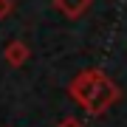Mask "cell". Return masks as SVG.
I'll return each mask as SVG.
<instances>
[{"label":"cell","instance_id":"obj_1","mask_svg":"<svg viewBox=\"0 0 127 127\" xmlns=\"http://www.w3.org/2000/svg\"><path fill=\"white\" fill-rule=\"evenodd\" d=\"M71 99L79 104L82 110H88L91 116H102L104 110H110L119 102V85L107 76L102 68H85L71 79L68 85Z\"/></svg>","mask_w":127,"mask_h":127},{"label":"cell","instance_id":"obj_2","mask_svg":"<svg viewBox=\"0 0 127 127\" xmlns=\"http://www.w3.org/2000/svg\"><path fill=\"white\" fill-rule=\"evenodd\" d=\"M28 57H31V51H28V45L23 40H9L3 48V59L11 65V68H23V65L28 62Z\"/></svg>","mask_w":127,"mask_h":127},{"label":"cell","instance_id":"obj_3","mask_svg":"<svg viewBox=\"0 0 127 127\" xmlns=\"http://www.w3.org/2000/svg\"><path fill=\"white\" fill-rule=\"evenodd\" d=\"M91 3L93 0H54V6L65 14V17H71V20H79L82 14L91 9Z\"/></svg>","mask_w":127,"mask_h":127},{"label":"cell","instance_id":"obj_4","mask_svg":"<svg viewBox=\"0 0 127 127\" xmlns=\"http://www.w3.org/2000/svg\"><path fill=\"white\" fill-rule=\"evenodd\" d=\"M57 127H85V124H82L76 116H65V119H59V122H57Z\"/></svg>","mask_w":127,"mask_h":127},{"label":"cell","instance_id":"obj_5","mask_svg":"<svg viewBox=\"0 0 127 127\" xmlns=\"http://www.w3.org/2000/svg\"><path fill=\"white\" fill-rule=\"evenodd\" d=\"M14 11V0H0V20H6Z\"/></svg>","mask_w":127,"mask_h":127}]
</instances>
